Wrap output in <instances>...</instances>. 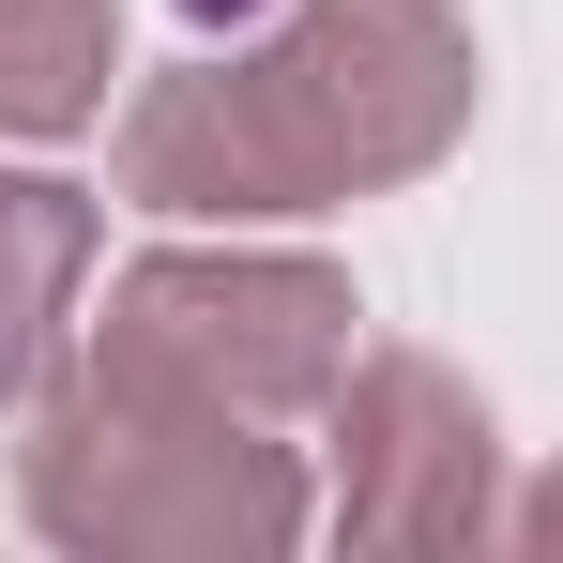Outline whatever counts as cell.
I'll list each match as a JSON object with an SVG mask.
<instances>
[{
	"label": "cell",
	"instance_id": "1",
	"mask_svg": "<svg viewBox=\"0 0 563 563\" xmlns=\"http://www.w3.org/2000/svg\"><path fill=\"white\" fill-rule=\"evenodd\" d=\"M472 137V31L442 0H289L122 107L137 213H320L442 168Z\"/></svg>",
	"mask_w": 563,
	"mask_h": 563
},
{
	"label": "cell",
	"instance_id": "2",
	"mask_svg": "<svg viewBox=\"0 0 563 563\" xmlns=\"http://www.w3.org/2000/svg\"><path fill=\"white\" fill-rule=\"evenodd\" d=\"M15 503H31L46 549H92V563H275L305 533V457L260 411L77 366L31 396Z\"/></svg>",
	"mask_w": 563,
	"mask_h": 563
},
{
	"label": "cell",
	"instance_id": "3",
	"mask_svg": "<svg viewBox=\"0 0 563 563\" xmlns=\"http://www.w3.org/2000/svg\"><path fill=\"white\" fill-rule=\"evenodd\" d=\"M351 275L335 260H213V244H168L107 289L92 320V366L122 380H168V396H213V411H260V427H305L335 411L351 380Z\"/></svg>",
	"mask_w": 563,
	"mask_h": 563
},
{
	"label": "cell",
	"instance_id": "4",
	"mask_svg": "<svg viewBox=\"0 0 563 563\" xmlns=\"http://www.w3.org/2000/svg\"><path fill=\"white\" fill-rule=\"evenodd\" d=\"M503 518V442H487V396L427 351H366L335 380V533L351 549H487Z\"/></svg>",
	"mask_w": 563,
	"mask_h": 563
},
{
	"label": "cell",
	"instance_id": "5",
	"mask_svg": "<svg viewBox=\"0 0 563 563\" xmlns=\"http://www.w3.org/2000/svg\"><path fill=\"white\" fill-rule=\"evenodd\" d=\"M77 275H92V198L46 184V168H0V411L46 380Z\"/></svg>",
	"mask_w": 563,
	"mask_h": 563
},
{
	"label": "cell",
	"instance_id": "6",
	"mask_svg": "<svg viewBox=\"0 0 563 563\" xmlns=\"http://www.w3.org/2000/svg\"><path fill=\"white\" fill-rule=\"evenodd\" d=\"M122 62V0H0V137H77Z\"/></svg>",
	"mask_w": 563,
	"mask_h": 563
},
{
	"label": "cell",
	"instance_id": "7",
	"mask_svg": "<svg viewBox=\"0 0 563 563\" xmlns=\"http://www.w3.org/2000/svg\"><path fill=\"white\" fill-rule=\"evenodd\" d=\"M518 549H533V563H563V472L533 487V503H518Z\"/></svg>",
	"mask_w": 563,
	"mask_h": 563
},
{
	"label": "cell",
	"instance_id": "8",
	"mask_svg": "<svg viewBox=\"0 0 563 563\" xmlns=\"http://www.w3.org/2000/svg\"><path fill=\"white\" fill-rule=\"evenodd\" d=\"M198 15H244V0H198Z\"/></svg>",
	"mask_w": 563,
	"mask_h": 563
}]
</instances>
